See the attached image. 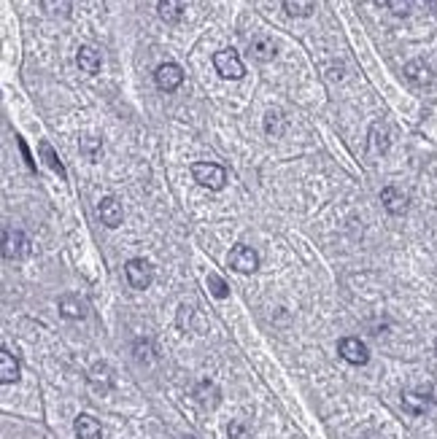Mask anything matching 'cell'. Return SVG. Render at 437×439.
I'll use <instances>...</instances> for the list:
<instances>
[{
    "instance_id": "1",
    "label": "cell",
    "mask_w": 437,
    "mask_h": 439,
    "mask_svg": "<svg viewBox=\"0 0 437 439\" xmlns=\"http://www.w3.org/2000/svg\"><path fill=\"white\" fill-rule=\"evenodd\" d=\"M192 175L200 186H206L211 192H218L227 186V170L216 165V162H194L192 165Z\"/></svg>"
},
{
    "instance_id": "18",
    "label": "cell",
    "mask_w": 437,
    "mask_h": 439,
    "mask_svg": "<svg viewBox=\"0 0 437 439\" xmlns=\"http://www.w3.org/2000/svg\"><path fill=\"white\" fill-rule=\"evenodd\" d=\"M41 159H44V162H46L49 165V170L51 172H57V175H60V178H65V167H62V162H60V157H57V154H54V148L49 146L46 140H44V143H41Z\"/></svg>"
},
{
    "instance_id": "11",
    "label": "cell",
    "mask_w": 437,
    "mask_h": 439,
    "mask_svg": "<svg viewBox=\"0 0 437 439\" xmlns=\"http://www.w3.org/2000/svg\"><path fill=\"white\" fill-rule=\"evenodd\" d=\"M405 76H408V78H411V81H413L416 86L432 84V78H435V76H432V68H429V65H426L424 60L408 62V65H405Z\"/></svg>"
},
{
    "instance_id": "24",
    "label": "cell",
    "mask_w": 437,
    "mask_h": 439,
    "mask_svg": "<svg viewBox=\"0 0 437 439\" xmlns=\"http://www.w3.org/2000/svg\"><path fill=\"white\" fill-rule=\"evenodd\" d=\"M16 143H19V148H22V154H24V159H27V165H30V170H36V159L30 157V151H27V143H24L22 138H19Z\"/></svg>"
},
{
    "instance_id": "4",
    "label": "cell",
    "mask_w": 437,
    "mask_h": 439,
    "mask_svg": "<svg viewBox=\"0 0 437 439\" xmlns=\"http://www.w3.org/2000/svg\"><path fill=\"white\" fill-rule=\"evenodd\" d=\"M230 267L235 269V272H241V275H251V272L259 269V257H256L254 248L238 243L230 251Z\"/></svg>"
},
{
    "instance_id": "21",
    "label": "cell",
    "mask_w": 437,
    "mask_h": 439,
    "mask_svg": "<svg viewBox=\"0 0 437 439\" xmlns=\"http://www.w3.org/2000/svg\"><path fill=\"white\" fill-rule=\"evenodd\" d=\"M378 6H386L394 16H408L411 14V0H376Z\"/></svg>"
},
{
    "instance_id": "20",
    "label": "cell",
    "mask_w": 437,
    "mask_h": 439,
    "mask_svg": "<svg viewBox=\"0 0 437 439\" xmlns=\"http://www.w3.org/2000/svg\"><path fill=\"white\" fill-rule=\"evenodd\" d=\"M208 289H211V294H214L216 299H227V296H230V286L221 281L216 272H208Z\"/></svg>"
},
{
    "instance_id": "2",
    "label": "cell",
    "mask_w": 437,
    "mask_h": 439,
    "mask_svg": "<svg viewBox=\"0 0 437 439\" xmlns=\"http://www.w3.org/2000/svg\"><path fill=\"white\" fill-rule=\"evenodd\" d=\"M124 275H127V281H130L133 289L144 291V289H149L151 281H154V267H151L149 259H130V262L124 264Z\"/></svg>"
},
{
    "instance_id": "26",
    "label": "cell",
    "mask_w": 437,
    "mask_h": 439,
    "mask_svg": "<svg viewBox=\"0 0 437 439\" xmlns=\"http://www.w3.org/2000/svg\"><path fill=\"white\" fill-rule=\"evenodd\" d=\"M426 6H429V9H437V0H424Z\"/></svg>"
},
{
    "instance_id": "8",
    "label": "cell",
    "mask_w": 437,
    "mask_h": 439,
    "mask_svg": "<svg viewBox=\"0 0 437 439\" xmlns=\"http://www.w3.org/2000/svg\"><path fill=\"white\" fill-rule=\"evenodd\" d=\"M381 202H383V207H386L391 216H402L408 210V205H411V197L405 195L402 189H397V186H386L381 192Z\"/></svg>"
},
{
    "instance_id": "17",
    "label": "cell",
    "mask_w": 437,
    "mask_h": 439,
    "mask_svg": "<svg viewBox=\"0 0 437 439\" xmlns=\"http://www.w3.org/2000/svg\"><path fill=\"white\" fill-rule=\"evenodd\" d=\"M283 9L289 16H311L316 9V0H283Z\"/></svg>"
},
{
    "instance_id": "6",
    "label": "cell",
    "mask_w": 437,
    "mask_h": 439,
    "mask_svg": "<svg viewBox=\"0 0 437 439\" xmlns=\"http://www.w3.org/2000/svg\"><path fill=\"white\" fill-rule=\"evenodd\" d=\"M30 254V240L19 229H3V257L24 259Z\"/></svg>"
},
{
    "instance_id": "14",
    "label": "cell",
    "mask_w": 437,
    "mask_h": 439,
    "mask_svg": "<svg viewBox=\"0 0 437 439\" xmlns=\"http://www.w3.org/2000/svg\"><path fill=\"white\" fill-rule=\"evenodd\" d=\"M19 380V364L9 351H0V383L3 386H11Z\"/></svg>"
},
{
    "instance_id": "12",
    "label": "cell",
    "mask_w": 437,
    "mask_h": 439,
    "mask_svg": "<svg viewBox=\"0 0 437 439\" xmlns=\"http://www.w3.org/2000/svg\"><path fill=\"white\" fill-rule=\"evenodd\" d=\"M73 428H76V437L79 439H103V428H100V423L92 415H79Z\"/></svg>"
},
{
    "instance_id": "10",
    "label": "cell",
    "mask_w": 437,
    "mask_h": 439,
    "mask_svg": "<svg viewBox=\"0 0 437 439\" xmlns=\"http://www.w3.org/2000/svg\"><path fill=\"white\" fill-rule=\"evenodd\" d=\"M100 221L109 227V229H116L121 224V219H124V210H121V202L116 200V197H106V200H100Z\"/></svg>"
},
{
    "instance_id": "16",
    "label": "cell",
    "mask_w": 437,
    "mask_h": 439,
    "mask_svg": "<svg viewBox=\"0 0 437 439\" xmlns=\"http://www.w3.org/2000/svg\"><path fill=\"white\" fill-rule=\"evenodd\" d=\"M248 49H251V54H254L256 60H262V62H267V60H273V57H276V43H273L270 38H265V36L254 38Z\"/></svg>"
},
{
    "instance_id": "15",
    "label": "cell",
    "mask_w": 437,
    "mask_h": 439,
    "mask_svg": "<svg viewBox=\"0 0 437 439\" xmlns=\"http://www.w3.org/2000/svg\"><path fill=\"white\" fill-rule=\"evenodd\" d=\"M157 14L162 22H168V25H176L179 19H181L184 14V6L181 0H159L157 3Z\"/></svg>"
},
{
    "instance_id": "3",
    "label": "cell",
    "mask_w": 437,
    "mask_h": 439,
    "mask_svg": "<svg viewBox=\"0 0 437 439\" xmlns=\"http://www.w3.org/2000/svg\"><path fill=\"white\" fill-rule=\"evenodd\" d=\"M214 68L221 78H230V81H238L246 76V68H243L241 57L235 54L232 49H221L214 54Z\"/></svg>"
},
{
    "instance_id": "13",
    "label": "cell",
    "mask_w": 437,
    "mask_h": 439,
    "mask_svg": "<svg viewBox=\"0 0 437 439\" xmlns=\"http://www.w3.org/2000/svg\"><path fill=\"white\" fill-rule=\"evenodd\" d=\"M76 62H79V68H81L84 73H89V76L100 73V65H103V60H100V51L92 49V46H81L79 54H76Z\"/></svg>"
},
{
    "instance_id": "22",
    "label": "cell",
    "mask_w": 437,
    "mask_h": 439,
    "mask_svg": "<svg viewBox=\"0 0 437 439\" xmlns=\"http://www.w3.org/2000/svg\"><path fill=\"white\" fill-rule=\"evenodd\" d=\"M44 9H46V14H51V16H68L71 14V0H44Z\"/></svg>"
},
{
    "instance_id": "7",
    "label": "cell",
    "mask_w": 437,
    "mask_h": 439,
    "mask_svg": "<svg viewBox=\"0 0 437 439\" xmlns=\"http://www.w3.org/2000/svg\"><path fill=\"white\" fill-rule=\"evenodd\" d=\"M154 81L162 92H176L184 81V71L176 62H162L157 71H154Z\"/></svg>"
},
{
    "instance_id": "25",
    "label": "cell",
    "mask_w": 437,
    "mask_h": 439,
    "mask_svg": "<svg viewBox=\"0 0 437 439\" xmlns=\"http://www.w3.org/2000/svg\"><path fill=\"white\" fill-rule=\"evenodd\" d=\"M84 148H86V151H92V154H100V151H103V146H100V140H86Z\"/></svg>"
},
{
    "instance_id": "5",
    "label": "cell",
    "mask_w": 437,
    "mask_h": 439,
    "mask_svg": "<svg viewBox=\"0 0 437 439\" xmlns=\"http://www.w3.org/2000/svg\"><path fill=\"white\" fill-rule=\"evenodd\" d=\"M338 351L340 356L353 366H364L370 361V351H367V345L362 340H356V337H343L338 342Z\"/></svg>"
},
{
    "instance_id": "9",
    "label": "cell",
    "mask_w": 437,
    "mask_h": 439,
    "mask_svg": "<svg viewBox=\"0 0 437 439\" xmlns=\"http://www.w3.org/2000/svg\"><path fill=\"white\" fill-rule=\"evenodd\" d=\"M60 313H62V318H68V321H81V318H86L89 307H86V302L79 294H62Z\"/></svg>"
},
{
    "instance_id": "19",
    "label": "cell",
    "mask_w": 437,
    "mask_h": 439,
    "mask_svg": "<svg viewBox=\"0 0 437 439\" xmlns=\"http://www.w3.org/2000/svg\"><path fill=\"white\" fill-rule=\"evenodd\" d=\"M402 404L411 410V413H424L426 410V404H429V399H426L424 393H416V391H405L402 393Z\"/></svg>"
},
{
    "instance_id": "23",
    "label": "cell",
    "mask_w": 437,
    "mask_h": 439,
    "mask_svg": "<svg viewBox=\"0 0 437 439\" xmlns=\"http://www.w3.org/2000/svg\"><path fill=\"white\" fill-rule=\"evenodd\" d=\"M227 434H230V439H251V431L243 426V423H230V428H227Z\"/></svg>"
}]
</instances>
